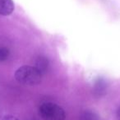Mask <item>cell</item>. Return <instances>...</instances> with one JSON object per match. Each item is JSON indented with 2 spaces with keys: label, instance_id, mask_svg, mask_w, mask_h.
<instances>
[{
  "label": "cell",
  "instance_id": "277c9868",
  "mask_svg": "<svg viewBox=\"0 0 120 120\" xmlns=\"http://www.w3.org/2000/svg\"><path fill=\"white\" fill-rule=\"evenodd\" d=\"M49 67V61L45 57H40L37 58L36 62H35V68L40 72L41 74L46 72V71L48 70Z\"/></svg>",
  "mask_w": 120,
  "mask_h": 120
},
{
  "label": "cell",
  "instance_id": "9c48e42d",
  "mask_svg": "<svg viewBox=\"0 0 120 120\" xmlns=\"http://www.w3.org/2000/svg\"><path fill=\"white\" fill-rule=\"evenodd\" d=\"M116 117H117V119H118V120H120V107L118 109V110H117Z\"/></svg>",
  "mask_w": 120,
  "mask_h": 120
},
{
  "label": "cell",
  "instance_id": "6da1fadb",
  "mask_svg": "<svg viewBox=\"0 0 120 120\" xmlns=\"http://www.w3.org/2000/svg\"><path fill=\"white\" fill-rule=\"evenodd\" d=\"M15 78L21 84L35 86L41 82L42 74L35 67L22 66L16 71Z\"/></svg>",
  "mask_w": 120,
  "mask_h": 120
},
{
  "label": "cell",
  "instance_id": "5b68a950",
  "mask_svg": "<svg viewBox=\"0 0 120 120\" xmlns=\"http://www.w3.org/2000/svg\"><path fill=\"white\" fill-rule=\"evenodd\" d=\"M81 120H100L96 113L90 110H86L82 113Z\"/></svg>",
  "mask_w": 120,
  "mask_h": 120
},
{
  "label": "cell",
  "instance_id": "ba28073f",
  "mask_svg": "<svg viewBox=\"0 0 120 120\" xmlns=\"http://www.w3.org/2000/svg\"><path fill=\"white\" fill-rule=\"evenodd\" d=\"M1 120H19L17 117L13 116V115H6Z\"/></svg>",
  "mask_w": 120,
  "mask_h": 120
},
{
  "label": "cell",
  "instance_id": "3957f363",
  "mask_svg": "<svg viewBox=\"0 0 120 120\" xmlns=\"http://www.w3.org/2000/svg\"><path fill=\"white\" fill-rule=\"evenodd\" d=\"M14 10V4L12 0H0V15L8 16Z\"/></svg>",
  "mask_w": 120,
  "mask_h": 120
},
{
  "label": "cell",
  "instance_id": "52a82bcc",
  "mask_svg": "<svg viewBox=\"0 0 120 120\" xmlns=\"http://www.w3.org/2000/svg\"><path fill=\"white\" fill-rule=\"evenodd\" d=\"M105 81L99 80L98 82H97V83L95 84V90H96V92L100 94L102 92V90H105Z\"/></svg>",
  "mask_w": 120,
  "mask_h": 120
},
{
  "label": "cell",
  "instance_id": "8992f818",
  "mask_svg": "<svg viewBox=\"0 0 120 120\" xmlns=\"http://www.w3.org/2000/svg\"><path fill=\"white\" fill-rule=\"evenodd\" d=\"M9 52L8 49L5 47H0V62H4L5 60L8 59L9 57Z\"/></svg>",
  "mask_w": 120,
  "mask_h": 120
},
{
  "label": "cell",
  "instance_id": "7a4b0ae2",
  "mask_svg": "<svg viewBox=\"0 0 120 120\" xmlns=\"http://www.w3.org/2000/svg\"><path fill=\"white\" fill-rule=\"evenodd\" d=\"M39 113L43 120H65L66 113L62 107L52 102L42 104Z\"/></svg>",
  "mask_w": 120,
  "mask_h": 120
}]
</instances>
